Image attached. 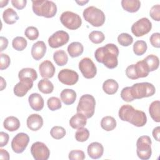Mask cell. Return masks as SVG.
Listing matches in <instances>:
<instances>
[{
    "mask_svg": "<svg viewBox=\"0 0 160 160\" xmlns=\"http://www.w3.org/2000/svg\"><path fill=\"white\" fill-rule=\"evenodd\" d=\"M159 135H160V127L157 126L152 130V136L153 138L157 141H159Z\"/></svg>",
    "mask_w": 160,
    "mask_h": 160,
    "instance_id": "obj_52",
    "label": "cell"
},
{
    "mask_svg": "<svg viewBox=\"0 0 160 160\" xmlns=\"http://www.w3.org/2000/svg\"><path fill=\"white\" fill-rule=\"evenodd\" d=\"M18 78L19 80L29 79L34 81L38 78V74L33 68H26L20 70L18 73Z\"/></svg>",
    "mask_w": 160,
    "mask_h": 160,
    "instance_id": "obj_29",
    "label": "cell"
},
{
    "mask_svg": "<svg viewBox=\"0 0 160 160\" xmlns=\"http://www.w3.org/2000/svg\"><path fill=\"white\" fill-rule=\"evenodd\" d=\"M134 68L138 78L147 77L149 74V71L148 67L144 60L138 61L136 64H134Z\"/></svg>",
    "mask_w": 160,
    "mask_h": 160,
    "instance_id": "obj_30",
    "label": "cell"
},
{
    "mask_svg": "<svg viewBox=\"0 0 160 160\" xmlns=\"http://www.w3.org/2000/svg\"><path fill=\"white\" fill-rule=\"evenodd\" d=\"M0 159L9 160V152L4 149H0Z\"/></svg>",
    "mask_w": 160,
    "mask_h": 160,
    "instance_id": "obj_53",
    "label": "cell"
},
{
    "mask_svg": "<svg viewBox=\"0 0 160 160\" xmlns=\"http://www.w3.org/2000/svg\"><path fill=\"white\" fill-rule=\"evenodd\" d=\"M95 106L94 98L91 94H84L79 99L76 111L85 115L87 118H90L94 115Z\"/></svg>",
    "mask_w": 160,
    "mask_h": 160,
    "instance_id": "obj_6",
    "label": "cell"
},
{
    "mask_svg": "<svg viewBox=\"0 0 160 160\" xmlns=\"http://www.w3.org/2000/svg\"><path fill=\"white\" fill-rule=\"evenodd\" d=\"M121 97L123 101L128 102L134 100L131 94V87L128 86V87L124 88L121 92Z\"/></svg>",
    "mask_w": 160,
    "mask_h": 160,
    "instance_id": "obj_44",
    "label": "cell"
},
{
    "mask_svg": "<svg viewBox=\"0 0 160 160\" xmlns=\"http://www.w3.org/2000/svg\"><path fill=\"white\" fill-rule=\"evenodd\" d=\"M9 136L8 134L1 131L0 132V146L2 148L7 145L9 141Z\"/></svg>",
    "mask_w": 160,
    "mask_h": 160,
    "instance_id": "obj_50",
    "label": "cell"
},
{
    "mask_svg": "<svg viewBox=\"0 0 160 160\" xmlns=\"http://www.w3.org/2000/svg\"><path fill=\"white\" fill-rule=\"evenodd\" d=\"M151 139L148 136H140L136 142V153L142 160L149 159L152 154Z\"/></svg>",
    "mask_w": 160,
    "mask_h": 160,
    "instance_id": "obj_7",
    "label": "cell"
},
{
    "mask_svg": "<svg viewBox=\"0 0 160 160\" xmlns=\"http://www.w3.org/2000/svg\"><path fill=\"white\" fill-rule=\"evenodd\" d=\"M60 21L64 27L70 30L78 29L82 24L81 17L78 14L69 11L63 12L61 14Z\"/></svg>",
    "mask_w": 160,
    "mask_h": 160,
    "instance_id": "obj_8",
    "label": "cell"
},
{
    "mask_svg": "<svg viewBox=\"0 0 160 160\" xmlns=\"http://www.w3.org/2000/svg\"><path fill=\"white\" fill-rule=\"evenodd\" d=\"M119 88L118 83L114 79H109L106 80L102 84V89L108 94H115Z\"/></svg>",
    "mask_w": 160,
    "mask_h": 160,
    "instance_id": "obj_28",
    "label": "cell"
},
{
    "mask_svg": "<svg viewBox=\"0 0 160 160\" xmlns=\"http://www.w3.org/2000/svg\"><path fill=\"white\" fill-rule=\"evenodd\" d=\"M47 105L51 111H56L60 109L62 106L61 100L57 97H51L48 99Z\"/></svg>",
    "mask_w": 160,
    "mask_h": 160,
    "instance_id": "obj_41",
    "label": "cell"
},
{
    "mask_svg": "<svg viewBox=\"0 0 160 160\" xmlns=\"http://www.w3.org/2000/svg\"><path fill=\"white\" fill-rule=\"evenodd\" d=\"M89 132L87 128H79L75 133V139L78 142H84L88 139Z\"/></svg>",
    "mask_w": 160,
    "mask_h": 160,
    "instance_id": "obj_38",
    "label": "cell"
},
{
    "mask_svg": "<svg viewBox=\"0 0 160 160\" xmlns=\"http://www.w3.org/2000/svg\"><path fill=\"white\" fill-rule=\"evenodd\" d=\"M39 90L44 94H50L53 91L54 86L52 83L47 78L41 79L38 84Z\"/></svg>",
    "mask_w": 160,
    "mask_h": 160,
    "instance_id": "obj_32",
    "label": "cell"
},
{
    "mask_svg": "<svg viewBox=\"0 0 160 160\" xmlns=\"http://www.w3.org/2000/svg\"><path fill=\"white\" fill-rule=\"evenodd\" d=\"M126 74L127 77L131 79H138L134 68V64L129 65L127 67L126 69Z\"/></svg>",
    "mask_w": 160,
    "mask_h": 160,
    "instance_id": "obj_48",
    "label": "cell"
},
{
    "mask_svg": "<svg viewBox=\"0 0 160 160\" xmlns=\"http://www.w3.org/2000/svg\"><path fill=\"white\" fill-rule=\"evenodd\" d=\"M0 42H1V49L0 51H3L5 49L7 48L8 45V40L7 38L3 36L0 37Z\"/></svg>",
    "mask_w": 160,
    "mask_h": 160,
    "instance_id": "obj_51",
    "label": "cell"
},
{
    "mask_svg": "<svg viewBox=\"0 0 160 160\" xmlns=\"http://www.w3.org/2000/svg\"><path fill=\"white\" fill-rule=\"evenodd\" d=\"M152 28V23L147 18H142L135 22L131 26V32L136 37L148 34Z\"/></svg>",
    "mask_w": 160,
    "mask_h": 160,
    "instance_id": "obj_9",
    "label": "cell"
},
{
    "mask_svg": "<svg viewBox=\"0 0 160 160\" xmlns=\"http://www.w3.org/2000/svg\"><path fill=\"white\" fill-rule=\"evenodd\" d=\"M3 126L6 130L10 132H13L19 128L20 121L14 116H9L4 119Z\"/></svg>",
    "mask_w": 160,
    "mask_h": 160,
    "instance_id": "obj_23",
    "label": "cell"
},
{
    "mask_svg": "<svg viewBox=\"0 0 160 160\" xmlns=\"http://www.w3.org/2000/svg\"><path fill=\"white\" fill-rule=\"evenodd\" d=\"M46 52V46L44 41H38L33 44L31 48V55L34 59L38 61L42 59Z\"/></svg>",
    "mask_w": 160,
    "mask_h": 160,
    "instance_id": "obj_17",
    "label": "cell"
},
{
    "mask_svg": "<svg viewBox=\"0 0 160 160\" xmlns=\"http://www.w3.org/2000/svg\"><path fill=\"white\" fill-rule=\"evenodd\" d=\"M79 69L82 76L86 79L93 78L97 73L96 66L89 58H82L79 61Z\"/></svg>",
    "mask_w": 160,
    "mask_h": 160,
    "instance_id": "obj_10",
    "label": "cell"
},
{
    "mask_svg": "<svg viewBox=\"0 0 160 160\" xmlns=\"http://www.w3.org/2000/svg\"><path fill=\"white\" fill-rule=\"evenodd\" d=\"M83 51L84 47L79 42H72L68 47V52L72 58L79 56L82 54Z\"/></svg>",
    "mask_w": 160,
    "mask_h": 160,
    "instance_id": "obj_25",
    "label": "cell"
},
{
    "mask_svg": "<svg viewBox=\"0 0 160 160\" xmlns=\"http://www.w3.org/2000/svg\"><path fill=\"white\" fill-rule=\"evenodd\" d=\"M27 44L26 39L22 36H17L12 41V48L18 51H23L26 48Z\"/></svg>",
    "mask_w": 160,
    "mask_h": 160,
    "instance_id": "obj_35",
    "label": "cell"
},
{
    "mask_svg": "<svg viewBox=\"0 0 160 160\" xmlns=\"http://www.w3.org/2000/svg\"><path fill=\"white\" fill-rule=\"evenodd\" d=\"M39 71L41 77L44 78H51L54 75L56 68L51 61L46 60L39 64Z\"/></svg>",
    "mask_w": 160,
    "mask_h": 160,
    "instance_id": "obj_16",
    "label": "cell"
},
{
    "mask_svg": "<svg viewBox=\"0 0 160 160\" xmlns=\"http://www.w3.org/2000/svg\"><path fill=\"white\" fill-rule=\"evenodd\" d=\"M121 6L125 11L129 12H136L141 7V2L138 0H122Z\"/></svg>",
    "mask_w": 160,
    "mask_h": 160,
    "instance_id": "obj_24",
    "label": "cell"
},
{
    "mask_svg": "<svg viewBox=\"0 0 160 160\" xmlns=\"http://www.w3.org/2000/svg\"><path fill=\"white\" fill-rule=\"evenodd\" d=\"M1 63H0V69L4 70L7 69L11 62V59L9 56L6 54L1 53Z\"/></svg>",
    "mask_w": 160,
    "mask_h": 160,
    "instance_id": "obj_46",
    "label": "cell"
},
{
    "mask_svg": "<svg viewBox=\"0 0 160 160\" xmlns=\"http://www.w3.org/2000/svg\"><path fill=\"white\" fill-rule=\"evenodd\" d=\"M53 59L57 65L59 66H62L67 64L68 61V57L64 51L58 50L54 52Z\"/></svg>",
    "mask_w": 160,
    "mask_h": 160,
    "instance_id": "obj_34",
    "label": "cell"
},
{
    "mask_svg": "<svg viewBox=\"0 0 160 160\" xmlns=\"http://www.w3.org/2000/svg\"><path fill=\"white\" fill-rule=\"evenodd\" d=\"M151 45L156 48L160 47V34L159 32H155L152 34L149 38Z\"/></svg>",
    "mask_w": 160,
    "mask_h": 160,
    "instance_id": "obj_47",
    "label": "cell"
},
{
    "mask_svg": "<svg viewBox=\"0 0 160 160\" xmlns=\"http://www.w3.org/2000/svg\"><path fill=\"white\" fill-rule=\"evenodd\" d=\"M144 61L147 64L149 71H154L156 70L159 65V60L157 56L154 54H150L144 58Z\"/></svg>",
    "mask_w": 160,
    "mask_h": 160,
    "instance_id": "obj_33",
    "label": "cell"
},
{
    "mask_svg": "<svg viewBox=\"0 0 160 160\" xmlns=\"http://www.w3.org/2000/svg\"><path fill=\"white\" fill-rule=\"evenodd\" d=\"M11 3L12 6L17 9L21 10L26 5V0H12Z\"/></svg>",
    "mask_w": 160,
    "mask_h": 160,
    "instance_id": "obj_49",
    "label": "cell"
},
{
    "mask_svg": "<svg viewBox=\"0 0 160 160\" xmlns=\"http://www.w3.org/2000/svg\"><path fill=\"white\" fill-rule=\"evenodd\" d=\"M58 78L61 83L68 86H72L78 82L79 75L72 69H63L59 72Z\"/></svg>",
    "mask_w": 160,
    "mask_h": 160,
    "instance_id": "obj_14",
    "label": "cell"
},
{
    "mask_svg": "<svg viewBox=\"0 0 160 160\" xmlns=\"http://www.w3.org/2000/svg\"><path fill=\"white\" fill-rule=\"evenodd\" d=\"M76 92L71 89H64L60 94L61 99L66 105L72 104L76 99Z\"/></svg>",
    "mask_w": 160,
    "mask_h": 160,
    "instance_id": "obj_22",
    "label": "cell"
},
{
    "mask_svg": "<svg viewBox=\"0 0 160 160\" xmlns=\"http://www.w3.org/2000/svg\"><path fill=\"white\" fill-rule=\"evenodd\" d=\"M2 18L6 24H12L19 19V16L13 9L9 8L4 11L2 13Z\"/></svg>",
    "mask_w": 160,
    "mask_h": 160,
    "instance_id": "obj_26",
    "label": "cell"
},
{
    "mask_svg": "<svg viewBox=\"0 0 160 160\" xmlns=\"http://www.w3.org/2000/svg\"><path fill=\"white\" fill-rule=\"evenodd\" d=\"M119 55V49L116 45L109 43L104 46L98 48L94 52L96 60L100 63H102L109 69H114L118 64V57Z\"/></svg>",
    "mask_w": 160,
    "mask_h": 160,
    "instance_id": "obj_1",
    "label": "cell"
},
{
    "mask_svg": "<svg viewBox=\"0 0 160 160\" xmlns=\"http://www.w3.org/2000/svg\"><path fill=\"white\" fill-rule=\"evenodd\" d=\"M31 152L36 160H47L50 155V150L43 142L37 141L31 147Z\"/></svg>",
    "mask_w": 160,
    "mask_h": 160,
    "instance_id": "obj_11",
    "label": "cell"
},
{
    "mask_svg": "<svg viewBox=\"0 0 160 160\" xmlns=\"http://www.w3.org/2000/svg\"><path fill=\"white\" fill-rule=\"evenodd\" d=\"M118 43L122 46H129L133 42L132 37L128 33H121L118 37Z\"/></svg>",
    "mask_w": 160,
    "mask_h": 160,
    "instance_id": "obj_40",
    "label": "cell"
},
{
    "mask_svg": "<svg viewBox=\"0 0 160 160\" xmlns=\"http://www.w3.org/2000/svg\"><path fill=\"white\" fill-rule=\"evenodd\" d=\"M147 48V44L144 41L138 40L133 45V52L137 56H141L146 52Z\"/></svg>",
    "mask_w": 160,
    "mask_h": 160,
    "instance_id": "obj_36",
    "label": "cell"
},
{
    "mask_svg": "<svg viewBox=\"0 0 160 160\" xmlns=\"http://www.w3.org/2000/svg\"><path fill=\"white\" fill-rule=\"evenodd\" d=\"M29 141V137L27 134L19 132L13 138L11 141V148L16 153H22L26 148Z\"/></svg>",
    "mask_w": 160,
    "mask_h": 160,
    "instance_id": "obj_12",
    "label": "cell"
},
{
    "mask_svg": "<svg viewBox=\"0 0 160 160\" xmlns=\"http://www.w3.org/2000/svg\"><path fill=\"white\" fill-rule=\"evenodd\" d=\"M69 159L71 160H83L85 159V154L81 150H72L69 153Z\"/></svg>",
    "mask_w": 160,
    "mask_h": 160,
    "instance_id": "obj_43",
    "label": "cell"
},
{
    "mask_svg": "<svg viewBox=\"0 0 160 160\" xmlns=\"http://www.w3.org/2000/svg\"><path fill=\"white\" fill-rule=\"evenodd\" d=\"M89 39L94 44H100L104 41L105 36L101 31H93L89 34Z\"/></svg>",
    "mask_w": 160,
    "mask_h": 160,
    "instance_id": "obj_37",
    "label": "cell"
},
{
    "mask_svg": "<svg viewBox=\"0 0 160 160\" xmlns=\"http://www.w3.org/2000/svg\"><path fill=\"white\" fill-rule=\"evenodd\" d=\"M87 118L82 113L77 112L69 120V125L73 129L83 128L87 123Z\"/></svg>",
    "mask_w": 160,
    "mask_h": 160,
    "instance_id": "obj_21",
    "label": "cell"
},
{
    "mask_svg": "<svg viewBox=\"0 0 160 160\" xmlns=\"http://www.w3.org/2000/svg\"><path fill=\"white\" fill-rule=\"evenodd\" d=\"M8 1H0V8H3L4 6H6L8 3Z\"/></svg>",
    "mask_w": 160,
    "mask_h": 160,
    "instance_id": "obj_55",
    "label": "cell"
},
{
    "mask_svg": "<svg viewBox=\"0 0 160 160\" xmlns=\"http://www.w3.org/2000/svg\"><path fill=\"white\" fill-rule=\"evenodd\" d=\"M69 36L64 31H58L53 33L48 39V44L52 48H58L68 42Z\"/></svg>",
    "mask_w": 160,
    "mask_h": 160,
    "instance_id": "obj_13",
    "label": "cell"
},
{
    "mask_svg": "<svg viewBox=\"0 0 160 160\" xmlns=\"http://www.w3.org/2000/svg\"><path fill=\"white\" fill-rule=\"evenodd\" d=\"M119 117L123 121H127L136 127H142L147 122L144 112L135 109L129 104L122 105L119 110Z\"/></svg>",
    "mask_w": 160,
    "mask_h": 160,
    "instance_id": "obj_2",
    "label": "cell"
},
{
    "mask_svg": "<svg viewBox=\"0 0 160 160\" xmlns=\"http://www.w3.org/2000/svg\"><path fill=\"white\" fill-rule=\"evenodd\" d=\"M33 86V81L29 79L20 80L14 87V93L18 97H23Z\"/></svg>",
    "mask_w": 160,
    "mask_h": 160,
    "instance_id": "obj_15",
    "label": "cell"
},
{
    "mask_svg": "<svg viewBox=\"0 0 160 160\" xmlns=\"http://www.w3.org/2000/svg\"><path fill=\"white\" fill-rule=\"evenodd\" d=\"M131 92L134 99H139L154 95L156 89L152 84L144 82L134 84L131 86Z\"/></svg>",
    "mask_w": 160,
    "mask_h": 160,
    "instance_id": "obj_5",
    "label": "cell"
},
{
    "mask_svg": "<svg viewBox=\"0 0 160 160\" xmlns=\"http://www.w3.org/2000/svg\"><path fill=\"white\" fill-rule=\"evenodd\" d=\"M76 2L79 5H80V6H84L85 4H86V3L88 2V1H76Z\"/></svg>",
    "mask_w": 160,
    "mask_h": 160,
    "instance_id": "obj_56",
    "label": "cell"
},
{
    "mask_svg": "<svg viewBox=\"0 0 160 160\" xmlns=\"http://www.w3.org/2000/svg\"><path fill=\"white\" fill-rule=\"evenodd\" d=\"M25 36L31 41H34L38 39L39 37V31L34 26L28 27L24 32Z\"/></svg>",
    "mask_w": 160,
    "mask_h": 160,
    "instance_id": "obj_42",
    "label": "cell"
},
{
    "mask_svg": "<svg viewBox=\"0 0 160 160\" xmlns=\"http://www.w3.org/2000/svg\"><path fill=\"white\" fill-rule=\"evenodd\" d=\"M31 108L36 111H39L44 108V102L42 97L38 93H32L28 98Z\"/></svg>",
    "mask_w": 160,
    "mask_h": 160,
    "instance_id": "obj_20",
    "label": "cell"
},
{
    "mask_svg": "<svg viewBox=\"0 0 160 160\" xmlns=\"http://www.w3.org/2000/svg\"><path fill=\"white\" fill-rule=\"evenodd\" d=\"M101 126L104 130L111 131L116 127V121L112 116H105L101 121Z\"/></svg>",
    "mask_w": 160,
    "mask_h": 160,
    "instance_id": "obj_31",
    "label": "cell"
},
{
    "mask_svg": "<svg viewBox=\"0 0 160 160\" xmlns=\"http://www.w3.org/2000/svg\"><path fill=\"white\" fill-rule=\"evenodd\" d=\"M66 130L61 126H56L51 128L50 134L51 136L55 139H60L64 138L66 135Z\"/></svg>",
    "mask_w": 160,
    "mask_h": 160,
    "instance_id": "obj_39",
    "label": "cell"
},
{
    "mask_svg": "<svg viewBox=\"0 0 160 160\" xmlns=\"http://www.w3.org/2000/svg\"><path fill=\"white\" fill-rule=\"evenodd\" d=\"M88 154L89 156L94 159L100 158L104 152L102 145L98 142H93L88 146Z\"/></svg>",
    "mask_w": 160,
    "mask_h": 160,
    "instance_id": "obj_19",
    "label": "cell"
},
{
    "mask_svg": "<svg viewBox=\"0 0 160 160\" xmlns=\"http://www.w3.org/2000/svg\"><path fill=\"white\" fill-rule=\"evenodd\" d=\"M32 11L34 13L38 16L51 18L54 17L57 12L56 4L51 1H32Z\"/></svg>",
    "mask_w": 160,
    "mask_h": 160,
    "instance_id": "obj_3",
    "label": "cell"
},
{
    "mask_svg": "<svg viewBox=\"0 0 160 160\" xmlns=\"http://www.w3.org/2000/svg\"><path fill=\"white\" fill-rule=\"evenodd\" d=\"M149 14L151 18L156 21H160V5L156 4L153 6L150 11Z\"/></svg>",
    "mask_w": 160,
    "mask_h": 160,
    "instance_id": "obj_45",
    "label": "cell"
},
{
    "mask_svg": "<svg viewBox=\"0 0 160 160\" xmlns=\"http://www.w3.org/2000/svg\"><path fill=\"white\" fill-rule=\"evenodd\" d=\"M82 15L84 19L94 27L101 26L106 20L103 11L94 6H89L86 8Z\"/></svg>",
    "mask_w": 160,
    "mask_h": 160,
    "instance_id": "obj_4",
    "label": "cell"
},
{
    "mask_svg": "<svg viewBox=\"0 0 160 160\" xmlns=\"http://www.w3.org/2000/svg\"><path fill=\"white\" fill-rule=\"evenodd\" d=\"M149 112L151 118L155 122H160V102L159 100L151 103L149 107Z\"/></svg>",
    "mask_w": 160,
    "mask_h": 160,
    "instance_id": "obj_27",
    "label": "cell"
},
{
    "mask_svg": "<svg viewBox=\"0 0 160 160\" xmlns=\"http://www.w3.org/2000/svg\"><path fill=\"white\" fill-rule=\"evenodd\" d=\"M26 124L28 128L33 131L40 129L43 125L42 118L38 114H32L28 116Z\"/></svg>",
    "mask_w": 160,
    "mask_h": 160,
    "instance_id": "obj_18",
    "label": "cell"
},
{
    "mask_svg": "<svg viewBox=\"0 0 160 160\" xmlns=\"http://www.w3.org/2000/svg\"><path fill=\"white\" fill-rule=\"evenodd\" d=\"M6 86V82L2 77H1V91H2Z\"/></svg>",
    "mask_w": 160,
    "mask_h": 160,
    "instance_id": "obj_54",
    "label": "cell"
}]
</instances>
